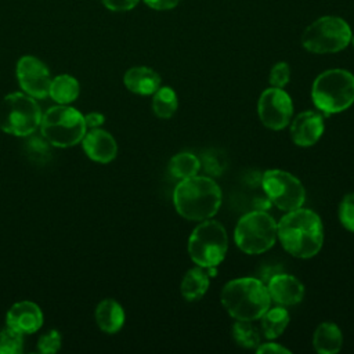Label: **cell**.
Masks as SVG:
<instances>
[{"label": "cell", "instance_id": "obj_20", "mask_svg": "<svg viewBox=\"0 0 354 354\" xmlns=\"http://www.w3.org/2000/svg\"><path fill=\"white\" fill-rule=\"evenodd\" d=\"M209 288V275L203 267H194L187 271L181 281V295L185 300L194 301L201 299Z\"/></svg>", "mask_w": 354, "mask_h": 354}, {"label": "cell", "instance_id": "obj_35", "mask_svg": "<svg viewBox=\"0 0 354 354\" xmlns=\"http://www.w3.org/2000/svg\"><path fill=\"white\" fill-rule=\"evenodd\" d=\"M84 122H86L87 127L95 129V127H100L105 122V116L100 112H90L88 115H84Z\"/></svg>", "mask_w": 354, "mask_h": 354}, {"label": "cell", "instance_id": "obj_11", "mask_svg": "<svg viewBox=\"0 0 354 354\" xmlns=\"http://www.w3.org/2000/svg\"><path fill=\"white\" fill-rule=\"evenodd\" d=\"M257 113L261 123L271 130H281L289 124L293 104L288 93L278 87L266 88L257 102Z\"/></svg>", "mask_w": 354, "mask_h": 354}, {"label": "cell", "instance_id": "obj_5", "mask_svg": "<svg viewBox=\"0 0 354 354\" xmlns=\"http://www.w3.org/2000/svg\"><path fill=\"white\" fill-rule=\"evenodd\" d=\"M40 131L48 144L58 148H68L82 141L87 126L84 115L76 108L58 104L41 116Z\"/></svg>", "mask_w": 354, "mask_h": 354}, {"label": "cell", "instance_id": "obj_9", "mask_svg": "<svg viewBox=\"0 0 354 354\" xmlns=\"http://www.w3.org/2000/svg\"><path fill=\"white\" fill-rule=\"evenodd\" d=\"M234 239L236 246L248 254L264 253L277 241V223L264 210L246 213L235 227Z\"/></svg>", "mask_w": 354, "mask_h": 354}, {"label": "cell", "instance_id": "obj_23", "mask_svg": "<svg viewBox=\"0 0 354 354\" xmlns=\"http://www.w3.org/2000/svg\"><path fill=\"white\" fill-rule=\"evenodd\" d=\"M201 169V160L191 152H180L169 162V171L174 178L184 180L196 176Z\"/></svg>", "mask_w": 354, "mask_h": 354}, {"label": "cell", "instance_id": "obj_1", "mask_svg": "<svg viewBox=\"0 0 354 354\" xmlns=\"http://www.w3.org/2000/svg\"><path fill=\"white\" fill-rule=\"evenodd\" d=\"M277 238L292 256L310 259L322 248V221L319 216L310 209L299 207L286 212L277 224Z\"/></svg>", "mask_w": 354, "mask_h": 354}, {"label": "cell", "instance_id": "obj_24", "mask_svg": "<svg viewBox=\"0 0 354 354\" xmlns=\"http://www.w3.org/2000/svg\"><path fill=\"white\" fill-rule=\"evenodd\" d=\"M177 106H178L177 95L171 87L163 86L153 93L152 111L158 118L160 119L171 118L177 111Z\"/></svg>", "mask_w": 354, "mask_h": 354}, {"label": "cell", "instance_id": "obj_18", "mask_svg": "<svg viewBox=\"0 0 354 354\" xmlns=\"http://www.w3.org/2000/svg\"><path fill=\"white\" fill-rule=\"evenodd\" d=\"M95 322L105 333H116L124 324V310L113 299H104L95 307Z\"/></svg>", "mask_w": 354, "mask_h": 354}, {"label": "cell", "instance_id": "obj_36", "mask_svg": "<svg viewBox=\"0 0 354 354\" xmlns=\"http://www.w3.org/2000/svg\"><path fill=\"white\" fill-rule=\"evenodd\" d=\"M351 43H353V46H354V36H351Z\"/></svg>", "mask_w": 354, "mask_h": 354}, {"label": "cell", "instance_id": "obj_26", "mask_svg": "<svg viewBox=\"0 0 354 354\" xmlns=\"http://www.w3.org/2000/svg\"><path fill=\"white\" fill-rule=\"evenodd\" d=\"M24 335L6 326L0 330V354H19L24 350Z\"/></svg>", "mask_w": 354, "mask_h": 354}, {"label": "cell", "instance_id": "obj_6", "mask_svg": "<svg viewBox=\"0 0 354 354\" xmlns=\"http://www.w3.org/2000/svg\"><path fill=\"white\" fill-rule=\"evenodd\" d=\"M41 116L37 101L25 93L7 94L0 102V129L7 134L17 137L33 134L40 127Z\"/></svg>", "mask_w": 354, "mask_h": 354}, {"label": "cell", "instance_id": "obj_2", "mask_svg": "<svg viewBox=\"0 0 354 354\" xmlns=\"http://www.w3.org/2000/svg\"><path fill=\"white\" fill-rule=\"evenodd\" d=\"M173 203L181 217L203 221L218 212L221 189L210 177L194 176L177 184L173 192Z\"/></svg>", "mask_w": 354, "mask_h": 354}, {"label": "cell", "instance_id": "obj_27", "mask_svg": "<svg viewBox=\"0 0 354 354\" xmlns=\"http://www.w3.org/2000/svg\"><path fill=\"white\" fill-rule=\"evenodd\" d=\"M201 166H203V169L209 174L220 176L223 173V170L225 169L227 163H225L224 156L221 153H218L217 151H207L202 155Z\"/></svg>", "mask_w": 354, "mask_h": 354}, {"label": "cell", "instance_id": "obj_22", "mask_svg": "<svg viewBox=\"0 0 354 354\" xmlns=\"http://www.w3.org/2000/svg\"><path fill=\"white\" fill-rule=\"evenodd\" d=\"M289 324V313L283 307L268 308L261 315V329L267 339H277Z\"/></svg>", "mask_w": 354, "mask_h": 354}, {"label": "cell", "instance_id": "obj_8", "mask_svg": "<svg viewBox=\"0 0 354 354\" xmlns=\"http://www.w3.org/2000/svg\"><path fill=\"white\" fill-rule=\"evenodd\" d=\"M351 28L340 17L325 15L311 22L301 35V46L315 54H330L344 50L351 41Z\"/></svg>", "mask_w": 354, "mask_h": 354}, {"label": "cell", "instance_id": "obj_15", "mask_svg": "<svg viewBox=\"0 0 354 354\" xmlns=\"http://www.w3.org/2000/svg\"><path fill=\"white\" fill-rule=\"evenodd\" d=\"M324 133V119L314 111L299 113L290 123V137L299 147L314 145Z\"/></svg>", "mask_w": 354, "mask_h": 354}, {"label": "cell", "instance_id": "obj_14", "mask_svg": "<svg viewBox=\"0 0 354 354\" xmlns=\"http://www.w3.org/2000/svg\"><path fill=\"white\" fill-rule=\"evenodd\" d=\"M80 142L84 153L94 162L109 163L118 155V144L115 138L111 133L100 127L86 131Z\"/></svg>", "mask_w": 354, "mask_h": 354}, {"label": "cell", "instance_id": "obj_16", "mask_svg": "<svg viewBox=\"0 0 354 354\" xmlns=\"http://www.w3.org/2000/svg\"><path fill=\"white\" fill-rule=\"evenodd\" d=\"M271 300L281 306H293L301 301L304 296L303 283L293 275L279 272L266 283Z\"/></svg>", "mask_w": 354, "mask_h": 354}, {"label": "cell", "instance_id": "obj_29", "mask_svg": "<svg viewBox=\"0 0 354 354\" xmlns=\"http://www.w3.org/2000/svg\"><path fill=\"white\" fill-rule=\"evenodd\" d=\"M61 348V335L58 330L51 329L41 335L37 342V350L41 354H54Z\"/></svg>", "mask_w": 354, "mask_h": 354}, {"label": "cell", "instance_id": "obj_25", "mask_svg": "<svg viewBox=\"0 0 354 354\" xmlns=\"http://www.w3.org/2000/svg\"><path fill=\"white\" fill-rule=\"evenodd\" d=\"M232 337L238 346L245 348H256L260 344V335L250 321L236 319L232 326Z\"/></svg>", "mask_w": 354, "mask_h": 354}, {"label": "cell", "instance_id": "obj_4", "mask_svg": "<svg viewBox=\"0 0 354 354\" xmlns=\"http://www.w3.org/2000/svg\"><path fill=\"white\" fill-rule=\"evenodd\" d=\"M314 105L325 113H339L354 102V75L346 69H328L311 87Z\"/></svg>", "mask_w": 354, "mask_h": 354}, {"label": "cell", "instance_id": "obj_33", "mask_svg": "<svg viewBox=\"0 0 354 354\" xmlns=\"http://www.w3.org/2000/svg\"><path fill=\"white\" fill-rule=\"evenodd\" d=\"M144 3L149 8H153L158 11H165V10L174 8L180 3V0H144Z\"/></svg>", "mask_w": 354, "mask_h": 354}, {"label": "cell", "instance_id": "obj_19", "mask_svg": "<svg viewBox=\"0 0 354 354\" xmlns=\"http://www.w3.org/2000/svg\"><path fill=\"white\" fill-rule=\"evenodd\" d=\"M343 336L340 328L333 322H322L313 336V346L319 354H335L340 351Z\"/></svg>", "mask_w": 354, "mask_h": 354}, {"label": "cell", "instance_id": "obj_17", "mask_svg": "<svg viewBox=\"0 0 354 354\" xmlns=\"http://www.w3.org/2000/svg\"><path fill=\"white\" fill-rule=\"evenodd\" d=\"M123 83L134 94L149 95L160 87V76L148 66H133L124 73Z\"/></svg>", "mask_w": 354, "mask_h": 354}, {"label": "cell", "instance_id": "obj_12", "mask_svg": "<svg viewBox=\"0 0 354 354\" xmlns=\"http://www.w3.org/2000/svg\"><path fill=\"white\" fill-rule=\"evenodd\" d=\"M17 79L25 94L33 98H46L48 95L50 71L39 58L33 55L19 58L17 62Z\"/></svg>", "mask_w": 354, "mask_h": 354}, {"label": "cell", "instance_id": "obj_10", "mask_svg": "<svg viewBox=\"0 0 354 354\" xmlns=\"http://www.w3.org/2000/svg\"><path fill=\"white\" fill-rule=\"evenodd\" d=\"M261 185L268 201L281 210L290 212L299 209L306 201L303 184L288 171L275 169L264 171Z\"/></svg>", "mask_w": 354, "mask_h": 354}, {"label": "cell", "instance_id": "obj_7", "mask_svg": "<svg viewBox=\"0 0 354 354\" xmlns=\"http://www.w3.org/2000/svg\"><path fill=\"white\" fill-rule=\"evenodd\" d=\"M228 249L225 228L216 220H203L196 225L188 239V253L191 260L203 268L218 266Z\"/></svg>", "mask_w": 354, "mask_h": 354}, {"label": "cell", "instance_id": "obj_34", "mask_svg": "<svg viewBox=\"0 0 354 354\" xmlns=\"http://www.w3.org/2000/svg\"><path fill=\"white\" fill-rule=\"evenodd\" d=\"M256 351L260 354L263 353H275V354H290V350L285 348L283 346L278 344V343H263V344H259L256 347Z\"/></svg>", "mask_w": 354, "mask_h": 354}, {"label": "cell", "instance_id": "obj_13", "mask_svg": "<svg viewBox=\"0 0 354 354\" xmlns=\"http://www.w3.org/2000/svg\"><path fill=\"white\" fill-rule=\"evenodd\" d=\"M6 324L22 335H30L41 328L43 313L36 303L22 300L10 307L6 315Z\"/></svg>", "mask_w": 354, "mask_h": 354}, {"label": "cell", "instance_id": "obj_32", "mask_svg": "<svg viewBox=\"0 0 354 354\" xmlns=\"http://www.w3.org/2000/svg\"><path fill=\"white\" fill-rule=\"evenodd\" d=\"M101 1L111 11H129L134 8L140 0H101Z\"/></svg>", "mask_w": 354, "mask_h": 354}, {"label": "cell", "instance_id": "obj_30", "mask_svg": "<svg viewBox=\"0 0 354 354\" xmlns=\"http://www.w3.org/2000/svg\"><path fill=\"white\" fill-rule=\"evenodd\" d=\"M289 77H290V68H289V65L286 62H283V61L277 62L271 68V72H270V84L272 87L282 88V87H285L288 84Z\"/></svg>", "mask_w": 354, "mask_h": 354}, {"label": "cell", "instance_id": "obj_3", "mask_svg": "<svg viewBox=\"0 0 354 354\" xmlns=\"http://www.w3.org/2000/svg\"><path fill=\"white\" fill-rule=\"evenodd\" d=\"M220 297L227 313L232 318L241 321H254L261 318L271 303L266 283L253 277L227 282Z\"/></svg>", "mask_w": 354, "mask_h": 354}, {"label": "cell", "instance_id": "obj_21", "mask_svg": "<svg viewBox=\"0 0 354 354\" xmlns=\"http://www.w3.org/2000/svg\"><path fill=\"white\" fill-rule=\"evenodd\" d=\"M79 93H80V86L73 76L64 73L51 79L48 95L55 102L69 105L79 97Z\"/></svg>", "mask_w": 354, "mask_h": 354}, {"label": "cell", "instance_id": "obj_31", "mask_svg": "<svg viewBox=\"0 0 354 354\" xmlns=\"http://www.w3.org/2000/svg\"><path fill=\"white\" fill-rule=\"evenodd\" d=\"M279 272H283V267L281 264H277V263H268V264H263L259 270H257V275H259V279L264 283H267L274 275L279 274Z\"/></svg>", "mask_w": 354, "mask_h": 354}, {"label": "cell", "instance_id": "obj_28", "mask_svg": "<svg viewBox=\"0 0 354 354\" xmlns=\"http://www.w3.org/2000/svg\"><path fill=\"white\" fill-rule=\"evenodd\" d=\"M339 220L343 227L354 232V194H347L339 206Z\"/></svg>", "mask_w": 354, "mask_h": 354}]
</instances>
